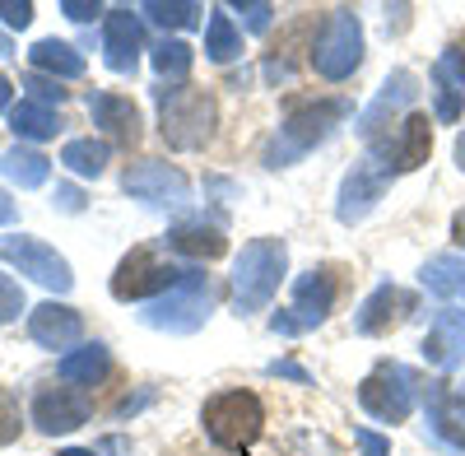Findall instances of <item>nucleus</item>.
<instances>
[{
    "label": "nucleus",
    "mask_w": 465,
    "mask_h": 456,
    "mask_svg": "<svg viewBox=\"0 0 465 456\" xmlns=\"http://www.w3.org/2000/svg\"><path fill=\"white\" fill-rule=\"evenodd\" d=\"M122 186H126V196L153 205V210H177L191 201V182L182 168L163 164V159H135L126 173H122Z\"/></svg>",
    "instance_id": "obj_11"
},
{
    "label": "nucleus",
    "mask_w": 465,
    "mask_h": 456,
    "mask_svg": "<svg viewBox=\"0 0 465 456\" xmlns=\"http://www.w3.org/2000/svg\"><path fill=\"white\" fill-rule=\"evenodd\" d=\"M107 368H112L107 345H84V350H70V354H61V363H56L61 382H74V387H94V382H103Z\"/></svg>",
    "instance_id": "obj_24"
},
{
    "label": "nucleus",
    "mask_w": 465,
    "mask_h": 456,
    "mask_svg": "<svg viewBox=\"0 0 465 456\" xmlns=\"http://www.w3.org/2000/svg\"><path fill=\"white\" fill-rule=\"evenodd\" d=\"M335 293H340V280H335L331 265L307 271V275L293 284V308L270 317V331H275V335H302V331L322 326V322L331 317V308H335Z\"/></svg>",
    "instance_id": "obj_9"
},
{
    "label": "nucleus",
    "mask_w": 465,
    "mask_h": 456,
    "mask_svg": "<svg viewBox=\"0 0 465 456\" xmlns=\"http://www.w3.org/2000/svg\"><path fill=\"white\" fill-rule=\"evenodd\" d=\"M201 424H205V438L223 451H247L261 433H265V405L256 392H242V387H232V392H219L205 401L201 410Z\"/></svg>",
    "instance_id": "obj_4"
},
{
    "label": "nucleus",
    "mask_w": 465,
    "mask_h": 456,
    "mask_svg": "<svg viewBox=\"0 0 465 456\" xmlns=\"http://www.w3.org/2000/svg\"><path fill=\"white\" fill-rule=\"evenodd\" d=\"M140 52H144V28H140V15L131 10H107L103 15V56L116 74H131L140 65Z\"/></svg>",
    "instance_id": "obj_15"
},
{
    "label": "nucleus",
    "mask_w": 465,
    "mask_h": 456,
    "mask_svg": "<svg viewBox=\"0 0 465 456\" xmlns=\"http://www.w3.org/2000/svg\"><path fill=\"white\" fill-rule=\"evenodd\" d=\"M391 168L386 164H377L372 154H363L354 168L344 173V182H340V201H335V219L340 223H363L368 214H372V205L381 201V192L391 186Z\"/></svg>",
    "instance_id": "obj_12"
},
{
    "label": "nucleus",
    "mask_w": 465,
    "mask_h": 456,
    "mask_svg": "<svg viewBox=\"0 0 465 456\" xmlns=\"http://www.w3.org/2000/svg\"><path fill=\"white\" fill-rule=\"evenodd\" d=\"M140 15L159 28H196L201 24V5L196 0H144Z\"/></svg>",
    "instance_id": "obj_31"
},
{
    "label": "nucleus",
    "mask_w": 465,
    "mask_h": 456,
    "mask_svg": "<svg viewBox=\"0 0 465 456\" xmlns=\"http://www.w3.org/2000/svg\"><path fill=\"white\" fill-rule=\"evenodd\" d=\"M238 15H242L247 33H265L270 24H275V5H270V0H247V5H238Z\"/></svg>",
    "instance_id": "obj_33"
},
{
    "label": "nucleus",
    "mask_w": 465,
    "mask_h": 456,
    "mask_svg": "<svg viewBox=\"0 0 465 456\" xmlns=\"http://www.w3.org/2000/svg\"><path fill=\"white\" fill-rule=\"evenodd\" d=\"M460 350H465V322L456 312H442L429 326V335H423V359L438 363V368H451L460 359Z\"/></svg>",
    "instance_id": "obj_23"
},
{
    "label": "nucleus",
    "mask_w": 465,
    "mask_h": 456,
    "mask_svg": "<svg viewBox=\"0 0 465 456\" xmlns=\"http://www.w3.org/2000/svg\"><path fill=\"white\" fill-rule=\"evenodd\" d=\"M307 61H312V70L331 84L349 80V74L363 65V24H359V15L349 5H335L322 19V28L312 37V56Z\"/></svg>",
    "instance_id": "obj_5"
},
{
    "label": "nucleus",
    "mask_w": 465,
    "mask_h": 456,
    "mask_svg": "<svg viewBox=\"0 0 465 456\" xmlns=\"http://www.w3.org/2000/svg\"><path fill=\"white\" fill-rule=\"evenodd\" d=\"M419 284L429 289V293H438V298H465V261L451 256V252L433 256L419 271Z\"/></svg>",
    "instance_id": "obj_25"
},
{
    "label": "nucleus",
    "mask_w": 465,
    "mask_h": 456,
    "mask_svg": "<svg viewBox=\"0 0 465 456\" xmlns=\"http://www.w3.org/2000/svg\"><path fill=\"white\" fill-rule=\"evenodd\" d=\"M289 271V247L284 238H252L242 243L238 261H232V298H238V312H261L270 298H275L280 280Z\"/></svg>",
    "instance_id": "obj_3"
},
{
    "label": "nucleus",
    "mask_w": 465,
    "mask_h": 456,
    "mask_svg": "<svg viewBox=\"0 0 465 456\" xmlns=\"http://www.w3.org/2000/svg\"><path fill=\"white\" fill-rule=\"evenodd\" d=\"M149 61H153V70H159L163 80L182 84L186 74H191V61H196V52H191V47L182 43V37H163V43L149 52Z\"/></svg>",
    "instance_id": "obj_32"
},
{
    "label": "nucleus",
    "mask_w": 465,
    "mask_h": 456,
    "mask_svg": "<svg viewBox=\"0 0 465 456\" xmlns=\"http://www.w3.org/2000/svg\"><path fill=\"white\" fill-rule=\"evenodd\" d=\"M368 154L377 164H386L396 177L423 168V164H429V154H433V126H429V117H423V112H410L396 131L368 140Z\"/></svg>",
    "instance_id": "obj_10"
},
{
    "label": "nucleus",
    "mask_w": 465,
    "mask_h": 456,
    "mask_svg": "<svg viewBox=\"0 0 465 456\" xmlns=\"http://www.w3.org/2000/svg\"><path fill=\"white\" fill-rule=\"evenodd\" d=\"M19 312H24V289L0 271V322H15Z\"/></svg>",
    "instance_id": "obj_34"
},
{
    "label": "nucleus",
    "mask_w": 465,
    "mask_h": 456,
    "mask_svg": "<svg viewBox=\"0 0 465 456\" xmlns=\"http://www.w3.org/2000/svg\"><path fill=\"white\" fill-rule=\"evenodd\" d=\"M89 117L116 144H140V107L126 94H89Z\"/></svg>",
    "instance_id": "obj_20"
},
{
    "label": "nucleus",
    "mask_w": 465,
    "mask_h": 456,
    "mask_svg": "<svg viewBox=\"0 0 465 456\" xmlns=\"http://www.w3.org/2000/svg\"><path fill=\"white\" fill-rule=\"evenodd\" d=\"M414 396H419V377L391 359H381L359 382V405L381 424H405L414 414Z\"/></svg>",
    "instance_id": "obj_6"
},
{
    "label": "nucleus",
    "mask_w": 465,
    "mask_h": 456,
    "mask_svg": "<svg viewBox=\"0 0 465 456\" xmlns=\"http://www.w3.org/2000/svg\"><path fill=\"white\" fill-rule=\"evenodd\" d=\"M33 424L43 433H74L80 424H89V401L70 387H52L33 401Z\"/></svg>",
    "instance_id": "obj_18"
},
{
    "label": "nucleus",
    "mask_w": 465,
    "mask_h": 456,
    "mask_svg": "<svg viewBox=\"0 0 465 456\" xmlns=\"http://www.w3.org/2000/svg\"><path fill=\"white\" fill-rule=\"evenodd\" d=\"M61 15L74 19V24H94L98 15H107L103 5H89V0H61Z\"/></svg>",
    "instance_id": "obj_37"
},
{
    "label": "nucleus",
    "mask_w": 465,
    "mask_h": 456,
    "mask_svg": "<svg viewBox=\"0 0 465 456\" xmlns=\"http://www.w3.org/2000/svg\"><path fill=\"white\" fill-rule=\"evenodd\" d=\"M186 280V271H177L173 261H163L153 247H135L122 256V265H116V275H112V298H122V302H153V298H163L168 289H177Z\"/></svg>",
    "instance_id": "obj_8"
},
{
    "label": "nucleus",
    "mask_w": 465,
    "mask_h": 456,
    "mask_svg": "<svg viewBox=\"0 0 465 456\" xmlns=\"http://www.w3.org/2000/svg\"><path fill=\"white\" fill-rule=\"evenodd\" d=\"M0 19H5L10 28H28L33 24V5H28V0H19V5H15V0H0Z\"/></svg>",
    "instance_id": "obj_38"
},
{
    "label": "nucleus",
    "mask_w": 465,
    "mask_h": 456,
    "mask_svg": "<svg viewBox=\"0 0 465 456\" xmlns=\"http://www.w3.org/2000/svg\"><path fill=\"white\" fill-rule=\"evenodd\" d=\"M429 80H433V112H438V122H460V112H465V52L460 47H447L433 70H429Z\"/></svg>",
    "instance_id": "obj_17"
},
{
    "label": "nucleus",
    "mask_w": 465,
    "mask_h": 456,
    "mask_svg": "<svg viewBox=\"0 0 465 456\" xmlns=\"http://www.w3.org/2000/svg\"><path fill=\"white\" fill-rule=\"evenodd\" d=\"M15 214H19V210H15V201H10L5 192H0V223H15Z\"/></svg>",
    "instance_id": "obj_43"
},
{
    "label": "nucleus",
    "mask_w": 465,
    "mask_h": 456,
    "mask_svg": "<svg viewBox=\"0 0 465 456\" xmlns=\"http://www.w3.org/2000/svg\"><path fill=\"white\" fill-rule=\"evenodd\" d=\"M270 372H275V377H293V382H307V372L298 363H270Z\"/></svg>",
    "instance_id": "obj_41"
},
{
    "label": "nucleus",
    "mask_w": 465,
    "mask_h": 456,
    "mask_svg": "<svg viewBox=\"0 0 465 456\" xmlns=\"http://www.w3.org/2000/svg\"><path fill=\"white\" fill-rule=\"evenodd\" d=\"M414 94H419L414 70H391V74H386V84L377 89V98L363 107V117H359V126H354V131H359L363 140H377L386 126H391L396 112L414 103Z\"/></svg>",
    "instance_id": "obj_14"
},
{
    "label": "nucleus",
    "mask_w": 465,
    "mask_h": 456,
    "mask_svg": "<svg viewBox=\"0 0 465 456\" xmlns=\"http://www.w3.org/2000/svg\"><path fill=\"white\" fill-rule=\"evenodd\" d=\"M28 335L43 350H74L80 335H84V317L74 308H65V302L47 298V302H37V308L28 312Z\"/></svg>",
    "instance_id": "obj_16"
},
{
    "label": "nucleus",
    "mask_w": 465,
    "mask_h": 456,
    "mask_svg": "<svg viewBox=\"0 0 465 456\" xmlns=\"http://www.w3.org/2000/svg\"><path fill=\"white\" fill-rule=\"evenodd\" d=\"M410 312H414V298H410L405 289H396V284H381V289H372V293L363 298V308H359V317H354V331H359V335H381V331L401 326Z\"/></svg>",
    "instance_id": "obj_21"
},
{
    "label": "nucleus",
    "mask_w": 465,
    "mask_h": 456,
    "mask_svg": "<svg viewBox=\"0 0 465 456\" xmlns=\"http://www.w3.org/2000/svg\"><path fill=\"white\" fill-rule=\"evenodd\" d=\"M210 302H214L210 280H205L201 271H186V280H182L177 289H168L163 298H153L140 317H144V326H153V331L191 335V331H201V326H205Z\"/></svg>",
    "instance_id": "obj_7"
},
{
    "label": "nucleus",
    "mask_w": 465,
    "mask_h": 456,
    "mask_svg": "<svg viewBox=\"0 0 465 456\" xmlns=\"http://www.w3.org/2000/svg\"><path fill=\"white\" fill-rule=\"evenodd\" d=\"M349 98H322V103H298L289 117L280 122V131L265 144V168H293L298 159H307L317 144H326L335 135V126L349 117Z\"/></svg>",
    "instance_id": "obj_1"
},
{
    "label": "nucleus",
    "mask_w": 465,
    "mask_h": 456,
    "mask_svg": "<svg viewBox=\"0 0 465 456\" xmlns=\"http://www.w3.org/2000/svg\"><path fill=\"white\" fill-rule=\"evenodd\" d=\"M107 140H94V135H84V140H70L65 149H61V164L70 168V173H80V177H103L107 173Z\"/></svg>",
    "instance_id": "obj_29"
},
{
    "label": "nucleus",
    "mask_w": 465,
    "mask_h": 456,
    "mask_svg": "<svg viewBox=\"0 0 465 456\" xmlns=\"http://www.w3.org/2000/svg\"><path fill=\"white\" fill-rule=\"evenodd\" d=\"M456 168H460V173H465V131H460V135H456Z\"/></svg>",
    "instance_id": "obj_45"
},
{
    "label": "nucleus",
    "mask_w": 465,
    "mask_h": 456,
    "mask_svg": "<svg viewBox=\"0 0 465 456\" xmlns=\"http://www.w3.org/2000/svg\"><path fill=\"white\" fill-rule=\"evenodd\" d=\"M0 256H5L10 265H19V275L37 280L43 289H56V293H70L74 275H70V261L47 247V243H37V238H0Z\"/></svg>",
    "instance_id": "obj_13"
},
{
    "label": "nucleus",
    "mask_w": 465,
    "mask_h": 456,
    "mask_svg": "<svg viewBox=\"0 0 465 456\" xmlns=\"http://www.w3.org/2000/svg\"><path fill=\"white\" fill-rule=\"evenodd\" d=\"M0 173H5L15 186H24V192H33V186H43L47 173H52V159L47 154H37V149H24L15 144L5 159H0Z\"/></svg>",
    "instance_id": "obj_28"
},
{
    "label": "nucleus",
    "mask_w": 465,
    "mask_h": 456,
    "mask_svg": "<svg viewBox=\"0 0 465 456\" xmlns=\"http://www.w3.org/2000/svg\"><path fill=\"white\" fill-rule=\"evenodd\" d=\"M10 131L19 135V140H52L56 131H61V117L52 107H43V103H15L10 107Z\"/></svg>",
    "instance_id": "obj_27"
},
{
    "label": "nucleus",
    "mask_w": 465,
    "mask_h": 456,
    "mask_svg": "<svg viewBox=\"0 0 465 456\" xmlns=\"http://www.w3.org/2000/svg\"><path fill=\"white\" fill-rule=\"evenodd\" d=\"M56 456H98V451H89V447H65V451H56Z\"/></svg>",
    "instance_id": "obj_46"
},
{
    "label": "nucleus",
    "mask_w": 465,
    "mask_h": 456,
    "mask_svg": "<svg viewBox=\"0 0 465 456\" xmlns=\"http://www.w3.org/2000/svg\"><path fill=\"white\" fill-rule=\"evenodd\" d=\"M205 56L214 65H228L242 56V28L228 19V10H210V24H205Z\"/></svg>",
    "instance_id": "obj_26"
},
{
    "label": "nucleus",
    "mask_w": 465,
    "mask_h": 456,
    "mask_svg": "<svg viewBox=\"0 0 465 456\" xmlns=\"http://www.w3.org/2000/svg\"><path fill=\"white\" fill-rule=\"evenodd\" d=\"M56 205L65 214H80L84 210V192H80V186H56Z\"/></svg>",
    "instance_id": "obj_40"
},
{
    "label": "nucleus",
    "mask_w": 465,
    "mask_h": 456,
    "mask_svg": "<svg viewBox=\"0 0 465 456\" xmlns=\"http://www.w3.org/2000/svg\"><path fill=\"white\" fill-rule=\"evenodd\" d=\"M163 247L177 252V256H191V261H219V256L228 252V238H223L219 223H210V219L201 214V219L173 223L168 233H163Z\"/></svg>",
    "instance_id": "obj_19"
},
{
    "label": "nucleus",
    "mask_w": 465,
    "mask_h": 456,
    "mask_svg": "<svg viewBox=\"0 0 465 456\" xmlns=\"http://www.w3.org/2000/svg\"><path fill=\"white\" fill-rule=\"evenodd\" d=\"M15 438H19V405H15V396L0 392V447Z\"/></svg>",
    "instance_id": "obj_35"
},
{
    "label": "nucleus",
    "mask_w": 465,
    "mask_h": 456,
    "mask_svg": "<svg viewBox=\"0 0 465 456\" xmlns=\"http://www.w3.org/2000/svg\"><path fill=\"white\" fill-rule=\"evenodd\" d=\"M429 424H433V433H438L447 447L465 451V429L451 420V396H447V382H429Z\"/></svg>",
    "instance_id": "obj_30"
},
{
    "label": "nucleus",
    "mask_w": 465,
    "mask_h": 456,
    "mask_svg": "<svg viewBox=\"0 0 465 456\" xmlns=\"http://www.w3.org/2000/svg\"><path fill=\"white\" fill-rule=\"evenodd\" d=\"M28 65L37 74H52V80H80L84 74V56L74 52L70 43H61V37H43V43L28 47Z\"/></svg>",
    "instance_id": "obj_22"
},
{
    "label": "nucleus",
    "mask_w": 465,
    "mask_h": 456,
    "mask_svg": "<svg viewBox=\"0 0 465 456\" xmlns=\"http://www.w3.org/2000/svg\"><path fill=\"white\" fill-rule=\"evenodd\" d=\"M451 238L465 247V210H456V214H451Z\"/></svg>",
    "instance_id": "obj_42"
},
{
    "label": "nucleus",
    "mask_w": 465,
    "mask_h": 456,
    "mask_svg": "<svg viewBox=\"0 0 465 456\" xmlns=\"http://www.w3.org/2000/svg\"><path fill=\"white\" fill-rule=\"evenodd\" d=\"M153 103H159V131L168 140V149H205L214 140L219 126V107L205 89H191V84H159L153 89Z\"/></svg>",
    "instance_id": "obj_2"
},
{
    "label": "nucleus",
    "mask_w": 465,
    "mask_h": 456,
    "mask_svg": "<svg viewBox=\"0 0 465 456\" xmlns=\"http://www.w3.org/2000/svg\"><path fill=\"white\" fill-rule=\"evenodd\" d=\"M10 94H15V84L5 80V74H0V112H5V107H10Z\"/></svg>",
    "instance_id": "obj_44"
},
{
    "label": "nucleus",
    "mask_w": 465,
    "mask_h": 456,
    "mask_svg": "<svg viewBox=\"0 0 465 456\" xmlns=\"http://www.w3.org/2000/svg\"><path fill=\"white\" fill-rule=\"evenodd\" d=\"M354 442H359L363 456H391V438H381V433H372V429H359Z\"/></svg>",
    "instance_id": "obj_39"
},
{
    "label": "nucleus",
    "mask_w": 465,
    "mask_h": 456,
    "mask_svg": "<svg viewBox=\"0 0 465 456\" xmlns=\"http://www.w3.org/2000/svg\"><path fill=\"white\" fill-rule=\"evenodd\" d=\"M28 94H33V103H43V107H52V103L65 98V89L56 80H43V74H28Z\"/></svg>",
    "instance_id": "obj_36"
}]
</instances>
